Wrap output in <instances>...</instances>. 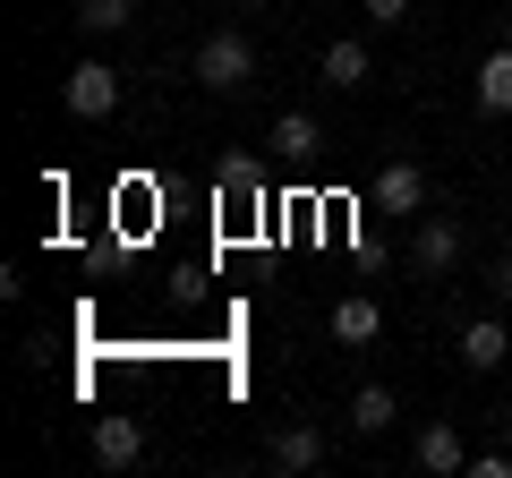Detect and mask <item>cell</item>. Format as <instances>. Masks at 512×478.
<instances>
[{
	"label": "cell",
	"mask_w": 512,
	"mask_h": 478,
	"mask_svg": "<svg viewBox=\"0 0 512 478\" xmlns=\"http://www.w3.org/2000/svg\"><path fill=\"white\" fill-rule=\"evenodd\" d=\"M60 103H69L77 120H111V111H120V69H111V60H77L69 86H60Z\"/></svg>",
	"instance_id": "2"
},
{
	"label": "cell",
	"mask_w": 512,
	"mask_h": 478,
	"mask_svg": "<svg viewBox=\"0 0 512 478\" xmlns=\"http://www.w3.org/2000/svg\"><path fill=\"white\" fill-rule=\"evenodd\" d=\"M214 180H222V197H231V205L265 197V171H256V154H222V171H214Z\"/></svg>",
	"instance_id": "13"
},
{
	"label": "cell",
	"mask_w": 512,
	"mask_h": 478,
	"mask_svg": "<svg viewBox=\"0 0 512 478\" xmlns=\"http://www.w3.org/2000/svg\"><path fill=\"white\" fill-rule=\"evenodd\" d=\"M94 461L103 470H137L146 461V427L137 419H94Z\"/></svg>",
	"instance_id": "7"
},
{
	"label": "cell",
	"mask_w": 512,
	"mask_h": 478,
	"mask_svg": "<svg viewBox=\"0 0 512 478\" xmlns=\"http://www.w3.org/2000/svg\"><path fill=\"white\" fill-rule=\"evenodd\" d=\"M410 461H419L427 478H461V470H470V444H461V427H453V419H427V427H419V444H410Z\"/></svg>",
	"instance_id": "4"
},
{
	"label": "cell",
	"mask_w": 512,
	"mask_h": 478,
	"mask_svg": "<svg viewBox=\"0 0 512 478\" xmlns=\"http://www.w3.org/2000/svg\"><path fill=\"white\" fill-rule=\"evenodd\" d=\"M265 461H274L282 478H299V470H325V427H316V419H282L274 436H265Z\"/></svg>",
	"instance_id": "3"
},
{
	"label": "cell",
	"mask_w": 512,
	"mask_h": 478,
	"mask_svg": "<svg viewBox=\"0 0 512 478\" xmlns=\"http://www.w3.org/2000/svg\"><path fill=\"white\" fill-rule=\"evenodd\" d=\"M359 9H367L376 26H402V18H410V0H359Z\"/></svg>",
	"instance_id": "17"
},
{
	"label": "cell",
	"mask_w": 512,
	"mask_h": 478,
	"mask_svg": "<svg viewBox=\"0 0 512 478\" xmlns=\"http://www.w3.org/2000/svg\"><path fill=\"white\" fill-rule=\"evenodd\" d=\"M376 205H384V214H419V205H427V171L419 163H384L376 171Z\"/></svg>",
	"instance_id": "8"
},
{
	"label": "cell",
	"mask_w": 512,
	"mask_h": 478,
	"mask_svg": "<svg viewBox=\"0 0 512 478\" xmlns=\"http://www.w3.org/2000/svg\"><path fill=\"white\" fill-rule=\"evenodd\" d=\"M376 333H384V308H376V299H359V291H350L342 308H333V342H342V350L376 342Z\"/></svg>",
	"instance_id": "9"
},
{
	"label": "cell",
	"mask_w": 512,
	"mask_h": 478,
	"mask_svg": "<svg viewBox=\"0 0 512 478\" xmlns=\"http://www.w3.org/2000/svg\"><path fill=\"white\" fill-rule=\"evenodd\" d=\"M393 419H402V410H393V385H359L350 393V427H359V436H384Z\"/></svg>",
	"instance_id": "11"
},
{
	"label": "cell",
	"mask_w": 512,
	"mask_h": 478,
	"mask_svg": "<svg viewBox=\"0 0 512 478\" xmlns=\"http://www.w3.org/2000/svg\"><path fill=\"white\" fill-rule=\"evenodd\" d=\"M128 18H137V0H77V26L86 35H120Z\"/></svg>",
	"instance_id": "15"
},
{
	"label": "cell",
	"mask_w": 512,
	"mask_h": 478,
	"mask_svg": "<svg viewBox=\"0 0 512 478\" xmlns=\"http://www.w3.org/2000/svg\"><path fill=\"white\" fill-rule=\"evenodd\" d=\"M470 478H512V453H504V444H487V453H470Z\"/></svg>",
	"instance_id": "16"
},
{
	"label": "cell",
	"mask_w": 512,
	"mask_h": 478,
	"mask_svg": "<svg viewBox=\"0 0 512 478\" xmlns=\"http://www.w3.org/2000/svg\"><path fill=\"white\" fill-rule=\"evenodd\" d=\"M512 359V333L495 325V316H470V325H461V368L470 376H495Z\"/></svg>",
	"instance_id": "6"
},
{
	"label": "cell",
	"mask_w": 512,
	"mask_h": 478,
	"mask_svg": "<svg viewBox=\"0 0 512 478\" xmlns=\"http://www.w3.org/2000/svg\"><path fill=\"white\" fill-rule=\"evenodd\" d=\"M248 9H265V0H248Z\"/></svg>",
	"instance_id": "19"
},
{
	"label": "cell",
	"mask_w": 512,
	"mask_h": 478,
	"mask_svg": "<svg viewBox=\"0 0 512 478\" xmlns=\"http://www.w3.org/2000/svg\"><path fill=\"white\" fill-rule=\"evenodd\" d=\"M478 103H487V111H512V43L478 60Z\"/></svg>",
	"instance_id": "12"
},
{
	"label": "cell",
	"mask_w": 512,
	"mask_h": 478,
	"mask_svg": "<svg viewBox=\"0 0 512 478\" xmlns=\"http://www.w3.org/2000/svg\"><path fill=\"white\" fill-rule=\"evenodd\" d=\"M316 69H325V86H367V43H350V35H333L325 43V60H316Z\"/></svg>",
	"instance_id": "10"
},
{
	"label": "cell",
	"mask_w": 512,
	"mask_h": 478,
	"mask_svg": "<svg viewBox=\"0 0 512 478\" xmlns=\"http://www.w3.org/2000/svg\"><path fill=\"white\" fill-rule=\"evenodd\" d=\"M274 154H291V163L316 154V120H308V111H282V120H274Z\"/></svg>",
	"instance_id": "14"
},
{
	"label": "cell",
	"mask_w": 512,
	"mask_h": 478,
	"mask_svg": "<svg viewBox=\"0 0 512 478\" xmlns=\"http://www.w3.org/2000/svg\"><path fill=\"white\" fill-rule=\"evenodd\" d=\"M410 265H419V274H453V265H461V222L453 214H427L419 231H410Z\"/></svg>",
	"instance_id": "5"
},
{
	"label": "cell",
	"mask_w": 512,
	"mask_h": 478,
	"mask_svg": "<svg viewBox=\"0 0 512 478\" xmlns=\"http://www.w3.org/2000/svg\"><path fill=\"white\" fill-rule=\"evenodd\" d=\"M495 299H504V308H512V257L495 265Z\"/></svg>",
	"instance_id": "18"
},
{
	"label": "cell",
	"mask_w": 512,
	"mask_h": 478,
	"mask_svg": "<svg viewBox=\"0 0 512 478\" xmlns=\"http://www.w3.org/2000/svg\"><path fill=\"white\" fill-rule=\"evenodd\" d=\"M188 77H197L205 94H239L256 77V43L239 35V26H214V35L197 43V60H188Z\"/></svg>",
	"instance_id": "1"
}]
</instances>
